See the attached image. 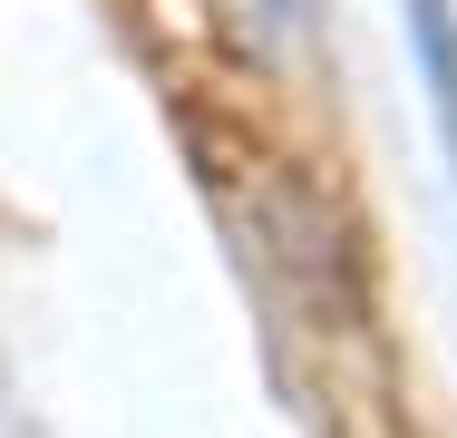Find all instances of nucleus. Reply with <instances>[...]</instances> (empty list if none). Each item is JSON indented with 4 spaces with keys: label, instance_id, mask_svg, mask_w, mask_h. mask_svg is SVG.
I'll list each match as a JSON object with an SVG mask.
<instances>
[{
    "label": "nucleus",
    "instance_id": "1",
    "mask_svg": "<svg viewBox=\"0 0 457 438\" xmlns=\"http://www.w3.org/2000/svg\"><path fill=\"white\" fill-rule=\"evenodd\" d=\"M399 10H409V49H419V79H428V107H438V137L457 166V10L448 0H399Z\"/></svg>",
    "mask_w": 457,
    "mask_h": 438
}]
</instances>
